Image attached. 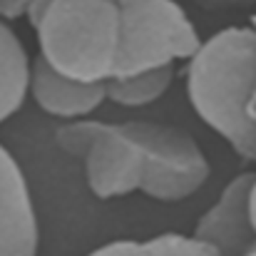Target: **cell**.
<instances>
[{
	"instance_id": "cell-1",
	"label": "cell",
	"mask_w": 256,
	"mask_h": 256,
	"mask_svg": "<svg viewBox=\"0 0 256 256\" xmlns=\"http://www.w3.org/2000/svg\"><path fill=\"white\" fill-rule=\"evenodd\" d=\"M256 32L232 25L202 40L186 60V97L199 120L242 160L256 162Z\"/></svg>"
},
{
	"instance_id": "cell-2",
	"label": "cell",
	"mask_w": 256,
	"mask_h": 256,
	"mask_svg": "<svg viewBox=\"0 0 256 256\" xmlns=\"http://www.w3.org/2000/svg\"><path fill=\"white\" fill-rule=\"evenodd\" d=\"M38 58L80 82H107L120 60V8L110 0H32Z\"/></svg>"
},
{
	"instance_id": "cell-3",
	"label": "cell",
	"mask_w": 256,
	"mask_h": 256,
	"mask_svg": "<svg viewBox=\"0 0 256 256\" xmlns=\"http://www.w3.org/2000/svg\"><path fill=\"white\" fill-rule=\"evenodd\" d=\"M117 8L120 60L114 78L174 68L202 45V35L179 0H124Z\"/></svg>"
},
{
	"instance_id": "cell-4",
	"label": "cell",
	"mask_w": 256,
	"mask_h": 256,
	"mask_svg": "<svg viewBox=\"0 0 256 256\" xmlns=\"http://www.w3.org/2000/svg\"><path fill=\"white\" fill-rule=\"evenodd\" d=\"M55 142L68 154L82 160L92 196L107 202L140 192L142 154L127 122H102L92 117L62 122L55 132Z\"/></svg>"
},
{
	"instance_id": "cell-5",
	"label": "cell",
	"mask_w": 256,
	"mask_h": 256,
	"mask_svg": "<svg viewBox=\"0 0 256 256\" xmlns=\"http://www.w3.org/2000/svg\"><path fill=\"white\" fill-rule=\"evenodd\" d=\"M127 130L142 154L140 192L150 199L176 204L209 182L212 164L186 130L152 120H130Z\"/></svg>"
},
{
	"instance_id": "cell-6",
	"label": "cell",
	"mask_w": 256,
	"mask_h": 256,
	"mask_svg": "<svg viewBox=\"0 0 256 256\" xmlns=\"http://www.w3.org/2000/svg\"><path fill=\"white\" fill-rule=\"evenodd\" d=\"M256 172L234 174L216 202L199 216L194 234L219 256H246L256 246V226L252 216V186Z\"/></svg>"
},
{
	"instance_id": "cell-7",
	"label": "cell",
	"mask_w": 256,
	"mask_h": 256,
	"mask_svg": "<svg viewBox=\"0 0 256 256\" xmlns=\"http://www.w3.org/2000/svg\"><path fill=\"white\" fill-rule=\"evenodd\" d=\"M40 224L28 176L0 144V256H38Z\"/></svg>"
},
{
	"instance_id": "cell-8",
	"label": "cell",
	"mask_w": 256,
	"mask_h": 256,
	"mask_svg": "<svg viewBox=\"0 0 256 256\" xmlns=\"http://www.w3.org/2000/svg\"><path fill=\"white\" fill-rule=\"evenodd\" d=\"M28 97H32L42 112L65 122L87 120L107 100L104 82H80L68 75H60L38 55L30 70Z\"/></svg>"
},
{
	"instance_id": "cell-9",
	"label": "cell",
	"mask_w": 256,
	"mask_h": 256,
	"mask_svg": "<svg viewBox=\"0 0 256 256\" xmlns=\"http://www.w3.org/2000/svg\"><path fill=\"white\" fill-rule=\"evenodd\" d=\"M32 58L12 25L0 20V124L8 122L28 100Z\"/></svg>"
},
{
	"instance_id": "cell-10",
	"label": "cell",
	"mask_w": 256,
	"mask_h": 256,
	"mask_svg": "<svg viewBox=\"0 0 256 256\" xmlns=\"http://www.w3.org/2000/svg\"><path fill=\"white\" fill-rule=\"evenodd\" d=\"M87 256H219L192 234H157L150 239H117Z\"/></svg>"
},
{
	"instance_id": "cell-11",
	"label": "cell",
	"mask_w": 256,
	"mask_h": 256,
	"mask_svg": "<svg viewBox=\"0 0 256 256\" xmlns=\"http://www.w3.org/2000/svg\"><path fill=\"white\" fill-rule=\"evenodd\" d=\"M172 82H174V68L147 70V72H134V75H117L104 82V94L110 102L120 107L140 110V107H147L162 100Z\"/></svg>"
},
{
	"instance_id": "cell-12",
	"label": "cell",
	"mask_w": 256,
	"mask_h": 256,
	"mask_svg": "<svg viewBox=\"0 0 256 256\" xmlns=\"http://www.w3.org/2000/svg\"><path fill=\"white\" fill-rule=\"evenodd\" d=\"M32 0H0V20L12 25L15 20H28Z\"/></svg>"
},
{
	"instance_id": "cell-13",
	"label": "cell",
	"mask_w": 256,
	"mask_h": 256,
	"mask_svg": "<svg viewBox=\"0 0 256 256\" xmlns=\"http://www.w3.org/2000/svg\"><path fill=\"white\" fill-rule=\"evenodd\" d=\"M189 2H194L196 8H202V10H214V12H219V10H234V8H249V5H256V0H189Z\"/></svg>"
},
{
	"instance_id": "cell-14",
	"label": "cell",
	"mask_w": 256,
	"mask_h": 256,
	"mask_svg": "<svg viewBox=\"0 0 256 256\" xmlns=\"http://www.w3.org/2000/svg\"><path fill=\"white\" fill-rule=\"evenodd\" d=\"M249 25L254 28V32H256V15L249 20ZM252 117H254V122H256V90H254V102H252Z\"/></svg>"
},
{
	"instance_id": "cell-15",
	"label": "cell",
	"mask_w": 256,
	"mask_h": 256,
	"mask_svg": "<svg viewBox=\"0 0 256 256\" xmlns=\"http://www.w3.org/2000/svg\"><path fill=\"white\" fill-rule=\"evenodd\" d=\"M252 216H254V226H256V179L252 186Z\"/></svg>"
},
{
	"instance_id": "cell-16",
	"label": "cell",
	"mask_w": 256,
	"mask_h": 256,
	"mask_svg": "<svg viewBox=\"0 0 256 256\" xmlns=\"http://www.w3.org/2000/svg\"><path fill=\"white\" fill-rule=\"evenodd\" d=\"M246 256H256V246H254V249H252V252H249V254H246Z\"/></svg>"
}]
</instances>
